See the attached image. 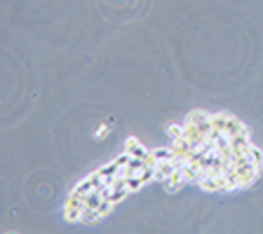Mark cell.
Listing matches in <instances>:
<instances>
[{"mask_svg": "<svg viewBox=\"0 0 263 234\" xmlns=\"http://www.w3.org/2000/svg\"><path fill=\"white\" fill-rule=\"evenodd\" d=\"M167 134H170V138H172V141H179V138L183 136V126H179V124H172V126H167Z\"/></svg>", "mask_w": 263, "mask_h": 234, "instance_id": "cell-2", "label": "cell"}, {"mask_svg": "<svg viewBox=\"0 0 263 234\" xmlns=\"http://www.w3.org/2000/svg\"><path fill=\"white\" fill-rule=\"evenodd\" d=\"M125 153L129 155V157H137V159H148V157H151V150H146V147H143L137 138H127Z\"/></svg>", "mask_w": 263, "mask_h": 234, "instance_id": "cell-1", "label": "cell"}]
</instances>
